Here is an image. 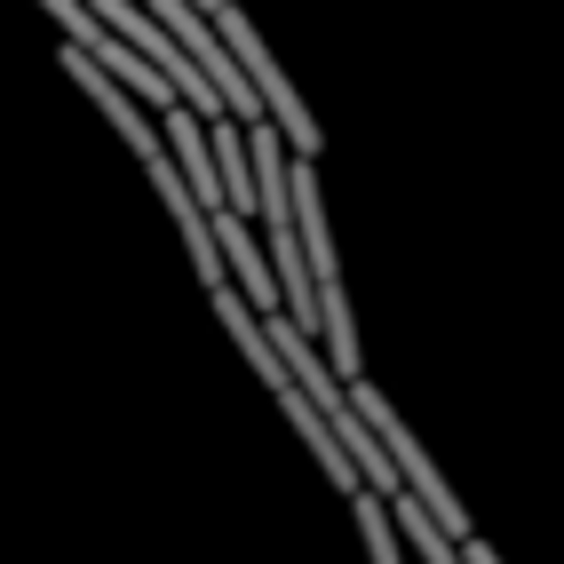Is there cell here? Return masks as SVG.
<instances>
[{
  "instance_id": "1",
  "label": "cell",
  "mask_w": 564,
  "mask_h": 564,
  "mask_svg": "<svg viewBox=\"0 0 564 564\" xmlns=\"http://www.w3.org/2000/svg\"><path fill=\"white\" fill-rule=\"evenodd\" d=\"M215 32H223V48L239 56L247 88L262 96V120L286 135V152H294V160H318V120H311V104L286 88V72H279V56H271V48H262V32H254L239 9H223V17H215Z\"/></svg>"
},
{
  "instance_id": "2",
  "label": "cell",
  "mask_w": 564,
  "mask_h": 564,
  "mask_svg": "<svg viewBox=\"0 0 564 564\" xmlns=\"http://www.w3.org/2000/svg\"><path fill=\"white\" fill-rule=\"evenodd\" d=\"M160 143H167V160L183 167V183H192V199L207 207V215H231V199H223V175H215V143H207V128H199V111H160Z\"/></svg>"
},
{
  "instance_id": "3",
  "label": "cell",
  "mask_w": 564,
  "mask_h": 564,
  "mask_svg": "<svg viewBox=\"0 0 564 564\" xmlns=\"http://www.w3.org/2000/svg\"><path fill=\"white\" fill-rule=\"evenodd\" d=\"M215 175H223V199H231V215H247L254 207V160H247V128H231V120H223L215 135Z\"/></svg>"
},
{
  "instance_id": "4",
  "label": "cell",
  "mask_w": 564,
  "mask_h": 564,
  "mask_svg": "<svg viewBox=\"0 0 564 564\" xmlns=\"http://www.w3.org/2000/svg\"><path fill=\"white\" fill-rule=\"evenodd\" d=\"M358 509V533L373 549V564H405V541H398V524H390V501H373V494H350Z\"/></svg>"
},
{
  "instance_id": "5",
  "label": "cell",
  "mask_w": 564,
  "mask_h": 564,
  "mask_svg": "<svg viewBox=\"0 0 564 564\" xmlns=\"http://www.w3.org/2000/svg\"><path fill=\"white\" fill-rule=\"evenodd\" d=\"M183 9H199V17H207V24H215V17H223V9H231V0H183Z\"/></svg>"
}]
</instances>
